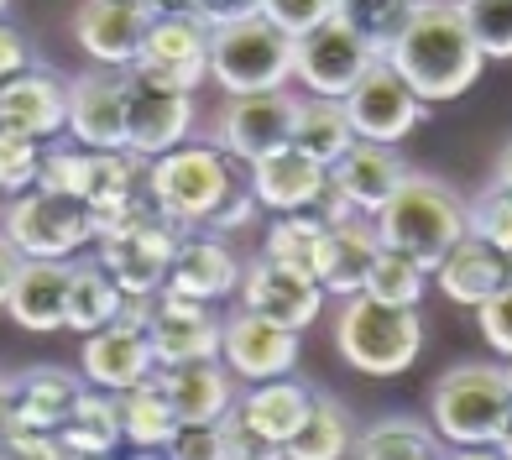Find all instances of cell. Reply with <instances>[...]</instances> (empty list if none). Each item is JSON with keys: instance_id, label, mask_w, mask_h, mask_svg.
<instances>
[{"instance_id": "obj_2", "label": "cell", "mask_w": 512, "mask_h": 460, "mask_svg": "<svg viewBox=\"0 0 512 460\" xmlns=\"http://www.w3.org/2000/svg\"><path fill=\"white\" fill-rule=\"evenodd\" d=\"M183 236L189 230L173 215H162L142 189V199L126 215H115L110 225L95 230V262L110 272V283L126 298H157L162 278H168V262H173V246Z\"/></svg>"}, {"instance_id": "obj_43", "label": "cell", "mask_w": 512, "mask_h": 460, "mask_svg": "<svg viewBox=\"0 0 512 460\" xmlns=\"http://www.w3.org/2000/svg\"><path fill=\"white\" fill-rule=\"evenodd\" d=\"M262 16L272 21L277 32H288L298 42L304 32H314L319 21L335 16V0H262Z\"/></svg>"}, {"instance_id": "obj_1", "label": "cell", "mask_w": 512, "mask_h": 460, "mask_svg": "<svg viewBox=\"0 0 512 460\" xmlns=\"http://www.w3.org/2000/svg\"><path fill=\"white\" fill-rule=\"evenodd\" d=\"M382 63L398 74L424 105L455 100L481 79V53L460 21L455 0H413L403 32L387 42Z\"/></svg>"}, {"instance_id": "obj_4", "label": "cell", "mask_w": 512, "mask_h": 460, "mask_svg": "<svg viewBox=\"0 0 512 460\" xmlns=\"http://www.w3.org/2000/svg\"><path fill=\"white\" fill-rule=\"evenodd\" d=\"M371 220H377L382 246H398L424 267H434L465 236V204L439 178H424V173H408Z\"/></svg>"}, {"instance_id": "obj_54", "label": "cell", "mask_w": 512, "mask_h": 460, "mask_svg": "<svg viewBox=\"0 0 512 460\" xmlns=\"http://www.w3.org/2000/svg\"><path fill=\"white\" fill-rule=\"evenodd\" d=\"M492 450H497L502 460H512V408H507V419H502V429H497V440H492Z\"/></svg>"}, {"instance_id": "obj_30", "label": "cell", "mask_w": 512, "mask_h": 460, "mask_svg": "<svg viewBox=\"0 0 512 460\" xmlns=\"http://www.w3.org/2000/svg\"><path fill=\"white\" fill-rule=\"evenodd\" d=\"M356 142L351 121H345V105L340 100H324V95H304L293 100V131H288V147H298L304 157L330 168L335 157Z\"/></svg>"}, {"instance_id": "obj_32", "label": "cell", "mask_w": 512, "mask_h": 460, "mask_svg": "<svg viewBox=\"0 0 512 460\" xmlns=\"http://www.w3.org/2000/svg\"><path fill=\"white\" fill-rule=\"evenodd\" d=\"M58 445L63 455H115V445H121V403H115V393L84 387L79 408L58 429Z\"/></svg>"}, {"instance_id": "obj_14", "label": "cell", "mask_w": 512, "mask_h": 460, "mask_svg": "<svg viewBox=\"0 0 512 460\" xmlns=\"http://www.w3.org/2000/svg\"><path fill=\"white\" fill-rule=\"evenodd\" d=\"M63 131L89 152H126V68H89L68 84Z\"/></svg>"}, {"instance_id": "obj_6", "label": "cell", "mask_w": 512, "mask_h": 460, "mask_svg": "<svg viewBox=\"0 0 512 460\" xmlns=\"http://www.w3.org/2000/svg\"><path fill=\"white\" fill-rule=\"evenodd\" d=\"M209 79L225 95H272L293 84V37L277 32L267 16L230 21L209 32Z\"/></svg>"}, {"instance_id": "obj_47", "label": "cell", "mask_w": 512, "mask_h": 460, "mask_svg": "<svg viewBox=\"0 0 512 460\" xmlns=\"http://www.w3.org/2000/svg\"><path fill=\"white\" fill-rule=\"evenodd\" d=\"M37 58H32V42L21 27H11V21H0V89H6L11 79L21 74H32Z\"/></svg>"}, {"instance_id": "obj_60", "label": "cell", "mask_w": 512, "mask_h": 460, "mask_svg": "<svg viewBox=\"0 0 512 460\" xmlns=\"http://www.w3.org/2000/svg\"><path fill=\"white\" fill-rule=\"evenodd\" d=\"M507 267H512V257H507Z\"/></svg>"}, {"instance_id": "obj_19", "label": "cell", "mask_w": 512, "mask_h": 460, "mask_svg": "<svg viewBox=\"0 0 512 460\" xmlns=\"http://www.w3.org/2000/svg\"><path fill=\"white\" fill-rule=\"evenodd\" d=\"M246 262L230 251L220 236H183L173 246L168 278H162V293L173 298H194V304H220L241 288Z\"/></svg>"}, {"instance_id": "obj_50", "label": "cell", "mask_w": 512, "mask_h": 460, "mask_svg": "<svg viewBox=\"0 0 512 460\" xmlns=\"http://www.w3.org/2000/svg\"><path fill=\"white\" fill-rule=\"evenodd\" d=\"M225 445H230V460H283V450L267 445V440H256L251 429H241L236 419H225Z\"/></svg>"}, {"instance_id": "obj_10", "label": "cell", "mask_w": 512, "mask_h": 460, "mask_svg": "<svg viewBox=\"0 0 512 460\" xmlns=\"http://www.w3.org/2000/svg\"><path fill=\"white\" fill-rule=\"evenodd\" d=\"M131 68L142 79H152V84H168V89L194 95V89L209 79V27H204L194 11L152 16Z\"/></svg>"}, {"instance_id": "obj_41", "label": "cell", "mask_w": 512, "mask_h": 460, "mask_svg": "<svg viewBox=\"0 0 512 460\" xmlns=\"http://www.w3.org/2000/svg\"><path fill=\"white\" fill-rule=\"evenodd\" d=\"M465 236L486 241L492 251H502V257H512V194L507 189H481L471 204H465Z\"/></svg>"}, {"instance_id": "obj_16", "label": "cell", "mask_w": 512, "mask_h": 460, "mask_svg": "<svg viewBox=\"0 0 512 460\" xmlns=\"http://www.w3.org/2000/svg\"><path fill=\"white\" fill-rule=\"evenodd\" d=\"M220 330H225V319L215 314V304H194V298H173V293L152 298L147 345H152L157 366L220 356Z\"/></svg>"}, {"instance_id": "obj_53", "label": "cell", "mask_w": 512, "mask_h": 460, "mask_svg": "<svg viewBox=\"0 0 512 460\" xmlns=\"http://www.w3.org/2000/svg\"><path fill=\"white\" fill-rule=\"evenodd\" d=\"M439 460H502L492 445H450V450H439Z\"/></svg>"}, {"instance_id": "obj_52", "label": "cell", "mask_w": 512, "mask_h": 460, "mask_svg": "<svg viewBox=\"0 0 512 460\" xmlns=\"http://www.w3.org/2000/svg\"><path fill=\"white\" fill-rule=\"evenodd\" d=\"M16 267H21V251L0 236V309H6V293H11V283H16Z\"/></svg>"}, {"instance_id": "obj_57", "label": "cell", "mask_w": 512, "mask_h": 460, "mask_svg": "<svg viewBox=\"0 0 512 460\" xmlns=\"http://www.w3.org/2000/svg\"><path fill=\"white\" fill-rule=\"evenodd\" d=\"M131 460H162V455H157V450H136Z\"/></svg>"}, {"instance_id": "obj_27", "label": "cell", "mask_w": 512, "mask_h": 460, "mask_svg": "<svg viewBox=\"0 0 512 460\" xmlns=\"http://www.w3.org/2000/svg\"><path fill=\"white\" fill-rule=\"evenodd\" d=\"M309 403H314V387L293 382V377H277V382H256V387H246V393H236L230 419H236L241 429H251L256 440L283 450L293 440V429L304 424Z\"/></svg>"}, {"instance_id": "obj_36", "label": "cell", "mask_w": 512, "mask_h": 460, "mask_svg": "<svg viewBox=\"0 0 512 460\" xmlns=\"http://www.w3.org/2000/svg\"><path fill=\"white\" fill-rule=\"evenodd\" d=\"M356 460H439V434L418 419H377L356 434Z\"/></svg>"}, {"instance_id": "obj_12", "label": "cell", "mask_w": 512, "mask_h": 460, "mask_svg": "<svg viewBox=\"0 0 512 460\" xmlns=\"http://www.w3.org/2000/svg\"><path fill=\"white\" fill-rule=\"evenodd\" d=\"M340 105H345V121H351L356 142H382V147L403 142V136L424 121V110H429L387 63H371L361 74V84Z\"/></svg>"}, {"instance_id": "obj_11", "label": "cell", "mask_w": 512, "mask_h": 460, "mask_svg": "<svg viewBox=\"0 0 512 460\" xmlns=\"http://www.w3.org/2000/svg\"><path fill=\"white\" fill-rule=\"evenodd\" d=\"M189 131H194V95L152 84L136 68H126V152L152 163V157L183 147Z\"/></svg>"}, {"instance_id": "obj_25", "label": "cell", "mask_w": 512, "mask_h": 460, "mask_svg": "<svg viewBox=\"0 0 512 460\" xmlns=\"http://www.w3.org/2000/svg\"><path fill=\"white\" fill-rule=\"evenodd\" d=\"M403 178H408L403 157L392 152V147H382V142H351L330 163V183H335L345 199H351L356 215H377Z\"/></svg>"}, {"instance_id": "obj_51", "label": "cell", "mask_w": 512, "mask_h": 460, "mask_svg": "<svg viewBox=\"0 0 512 460\" xmlns=\"http://www.w3.org/2000/svg\"><path fill=\"white\" fill-rule=\"evenodd\" d=\"M309 215H319L324 225H345L356 210H351V199H345V194L335 189V183L324 178V189H319V199H314V210H309Z\"/></svg>"}, {"instance_id": "obj_24", "label": "cell", "mask_w": 512, "mask_h": 460, "mask_svg": "<svg viewBox=\"0 0 512 460\" xmlns=\"http://www.w3.org/2000/svg\"><path fill=\"white\" fill-rule=\"evenodd\" d=\"M68 283H74V262H27L21 257L16 283L6 293V314L32 335H53L68 319Z\"/></svg>"}, {"instance_id": "obj_42", "label": "cell", "mask_w": 512, "mask_h": 460, "mask_svg": "<svg viewBox=\"0 0 512 460\" xmlns=\"http://www.w3.org/2000/svg\"><path fill=\"white\" fill-rule=\"evenodd\" d=\"M84 178H89V147H48V152H42L37 189L84 199Z\"/></svg>"}, {"instance_id": "obj_34", "label": "cell", "mask_w": 512, "mask_h": 460, "mask_svg": "<svg viewBox=\"0 0 512 460\" xmlns=\"http://www.w3.org/2000/svg\"><path fill=\"white\" fill-rule=\"evenodd\" d=\"M115 403H121V440H131L136 450H162L173 440L178 413H173L168 398H162V387L152 377L126 387V393H115Z\"/></svg>"}, {"instance_id": "obj_7", "label": "cell", "mask_w": 512, "mask_h": 460, "mask_svg": "<svg viewBox=\"0 0 512 460\" xmlns=\"http://www.w3.org/2000/svg\"><path fill=\"white\" fill-rule=\"evenodd\" d=\"M142 189L183 230H204V220L236 189V173H230V157L220 147H173V152H162L147 163Z\"/></svg>"}, {"instance_id": "obj_8", "label": "cell", "mask_w": 512, "mask_h": 460, "mask_svg": "<svg viewBox=\"0 0 512 460\" xmlns=\"http://www.w3.org/2000/svg\"><path fill=\"white\" fill-rule=\"evenodd\" d=\"M0 236H6L27 262H68L84 246H95V215L74 194L53 189H27L6 204L0 215Z\"/></svg>"}, {"instance_id": "obj_9", "label": "cell", "mask_w": 512, "mask_h": 460, "mask_svg": "<svg viewBox=\"0 0 512 460\" xmlns=\"http://www.w3.org/2000/svg\"><path fill=\"white\" fill-rule=\"evenodd\" d=\"M371 63H382V53L356 27H345L340 16L319 21L314 32H304L293 42V79L309 95H324V100H345Z\"/></svg>"}, {"instance_id": "obj_61", "label": "cell", "mask_w": 512, "mask_h": 460, "mask_svg": "<svg viewBox=\"0 0 512 460\" xmlns=\"http://www.w3.org/2000/svg\"><path fill=\"white\" fill-rule=\"evenodd\" d=\"M0 6H6V0H0Z\"/></svg>"}, {"instance_id": "obj_40", "label": "cell", "mask_w": 512, "mask_h": 460, "mask_svg": "<svg viewBox=\"0 0 512 460\" xmlns=\"http://www.w3.org/2000/svg\"><path fill=\"white\" fill-rule=\"evenodd\" d=\"M37 173H42V142L0 121V199L37 189Z\"/></svg>"}, {"instance_id": "obj_45", "label": "cell", "mask_w": 512, "mask_h": 460, "mask_svg": "<svg viewBox=\"0 0 512 460\" xmlns=\"http://www.w3.org/2000/svg\"><path fill=\"white\" fill-rule=\"evenodd\" d=\"M476 319H481V340L492 345L497 356H512V283L486 298L476 309Z\"/></svg>"}, {"instance_id": "obj_35", "label": "cell", "mask_w": 512, "mask_h": 460, "mask_svg": "<svg viewBox=\"0 0 512 460\" xmlns=\"http://www.w3.org/2000/svg\"><path fill=\"white\" fill-rule=\"evenodd\" d=\"M424 288H429V267L418 257H408V251H398V246H382L377 257H371L366 283H361L366 298L392 304V309H418L424 304Z\"/></svg>"}, {"instance_id": "obj_33", "label": "cell", "mask_w": 512, "mask_h": 460, "mask_svg": "<svg viewBox=\"0 0 512 460\" xmlns=\"http://www.w3.org/2000/svg\"><path fill=\"white\" fill-rule=\"evenodd\" d=\"M126 309V293L110 283V272L100 262H84L74 267V283H68V319L63 330H79V335H95L105 325H115Z\"/></svg>"}, {"instance_id": "obj_58", "label": "cell", "mask_w": 512, "mask_h": 460, "mask_svg": "<svg viewBox=\"0 0 512 460\" xmlns=\"http://www.w3.org/2000/svg\"><path fill=\"white\" fill-rule=\"evenodd\" d=\"M63 460H115V455H63Z\"/></svg>"}, {"instance_id": "obj_31", "label": "cell", "mask_w": 512, "mask_h": 460, "mask_svg": "<svg viewBox=\"0 0 512 460\" xmlns=\"http://www.w3.org/2000/svg\"><path fill=\"white\" fill-rule=\"evenodd\" d=\"M356 450V429H351V413H345L335 398L314 393L304 424L293 429V440L283 445V460H345Z\"/></svg>"}, {"instance_id": "obj_20", "label": "cell", "mask_w": 512, "mask_h": 460, "mask_svg": "<svg viewBox=\"0 0 512 460\" xmlns=\"http://www.w3.org/2000/svg\"><path fill=\"white\" fill-rule=\"evenodd\" d=\"M84 382L95 387V393H126V387L147 382L157 372V356L147 345V330L126 325V319H115V325L84 335Z\"/></svg>"}, {"instance_id": "obj_17", "label": "cell", "mask_w": 512, "mask_h": 460, "mask_svg": "<svg viewBox=\"0 0 512 460\" xmlns=\"http://www.w3.org/2000/svg\"><path fill=\"white\" fill-rule=\"evenodd\" d=\"M293 131V95L272 89V95H230L220 115V152L241 157V163H262L267 152L288 147Z\"/></svg>"}, {"instance_id": "obj_5", "label": "cell", "mask_w": 512, "mask_h": 460, "mask_svg": "<svg viewBox=\"0 0 512 460\" xmlns=\"http://www.w3.org/2000/svg\"><path fill=\"white\" fill-rule=\"evenodd\" d=\"M512 408L507 377L492 361H460L429 393V429L439 445H492Z\"/></svg>"}, {"instance_id": "obj_38", "label": "cell", "mask_w": 512, "mask_h": 460, "mask_svg": "<svg viewBox=\"0 0 512 460\" xmlns=\"http://www.w3.org/2000/svg\"><path fill=\"white\" fill-rule=\"evenodd\" d=\"M408 11H413V0H335V16L345 27H356L377 53H387V42L403 32Z\"/></svg>"}, {"instance_id": "obj_49", "label": "cell", "mask_w": 512, "mask_h": 460, "mask_svg": "<svg viewBox=\"0 0 512 460\" xmlns=\"http://www.w3.org/2000/svg\"><path fill=\"white\" fill-rule=\"evenodd\" d=\"M189 11L204 21L209 32H215V27H230V21L262 16V0H189Z\"/></svg>"}, {"instance_id": "obj_22", "label": "cell", "mask_w": 512, "mask_h": 460, "mask_svg": "<svg viewBox=\"0 0 512 460\" xmlns=\"http://www.w3.org/2000/svg\"><path fill=\"white\" fill-rule=\"evenodd\" d=\"M377 251H382V236H377V220L371 215H351L345 225H324V241L314 257V283L335 298H356Z\"/></svg>"}, {"instance_id": "obj_37", "label": "cell", "mask_w": 512, "mask_h": 460, "mask_svg": "<svg viewBox=\"0 0 512 460\" xmlns=\"http://www.w3.org/2000/svg\"><path fill=\"white\" fill-rule=\"evenodd\" d=\"M319 241H324V220L319 215H277L267 225V241H262V257L288 267V272H304L314 278V257H319Z\"/></svg>"}, {"instance_id": "obj_55", "label": "cell", "mask_w": 512, "mask_h": 460, "mask_svg": "<svg viewBox=\"0 0 512 460\" xmlns=\"http://www.w3.org/2000/svg\"><path fill=\"white\" fill-rule=\"evenodd\" d=\"M497 189H507L512 194V142L502 147V157H497Z\"/></svg>"}, {"instance_id": "obj_29", "label": "cell", "mask_w": 512, "mask_h": 460, "mask_svg": "<svg viewBox=\"0 0 512 460\" xmlns=\"http://www.w3.org/2000/svg\"><path fill=\"white\" fill-rule=\"evenodd\" d=\"M16 387V403H21V419L42 434H58L68 424V413L79 408L84 398V377L79 372H63V366H27L21 377H11Z\"/></svg>"}, {"instance_id": "obj_15", "label": "cell", "mask_w": 512, "mask_h": 460, "mask_svg": "<svg viewBox=\"0 0 512 460\" xmlns=\"http://www.w3.org/2000/svg\"><path fill=\"white\" fill-rule=\"evenodd\" d=\"M236 293H241V309H246V314H262V319H272V325L298 330V335H304L314 319L324 314V298H330L314 278H304V272H288V267H277V262H267V257L246 262Z\"/></svg>"}, {"instance_id": "obj_18", "label": "cell", "mask_w": 512, "mask_h": 460, "mask_svg": "<svg viewBox=\"0 0 512 460\" xmlns=\"http://www.w3.org/2000/svg\"><path fill=\"white\" fill-rule=\"evenodd\" d=\"M152 382L162 387V398L173 403L178 424H225L230 408H236V377L220 366V356L168 361L152 372Z\"/></svg>"}, {"instance_id": "obj_21", "label": "cell", "mask_w": 512, "mask_h": 460, "mask_svg": "<svg viewBox=\"0 0 512 460\" xmlns=\"http://www.w3.org/2000/svg\"><path fill=\"white\" fill-rule=\"evenodd\" d=\"M147 21L152 16L142 0H84L74 16V37L100 68H131Z\"/></svg>"}, {"instance_id": "obj_48", "label": "cell", "mask_w": 512, "mask_h": 460, "mask_svg": "<svg viewBox=\"0 0 512 460\" xmlns=\"http://www.w3.org/2000/svg\"><path fill=\"white\" fill-rule=\"evenodd\" d=\"M256 215H262V204L251 199L246 183H236V189H230V199H225V204H220V210L209 215V220H204V230H246Z\"/></svg>"}, {"instance_id": "obj_26", "label": "cell", "mask_w": 512, "mask_h": 460, "mask_svg": "<svg viewBox=\"0 0 512 460\" xmlns=\"http://www.w3.org/2000/svg\"><path fill=\"white\" fill-rule=\"evenodd\" d=\"M429 272H434L439 293H445L450 304H465V309H481L497 288L512 283L507 257H502V251H492L486 241H476V236H460Z\"/></svg>"}, {"instance_id": "obj_46", "label": "cell", "mask_w": 512, "mask_h": 460, "mask_svg": "<svg viewBox=\"0 0 512 460\" xmlns=\"http://www.w3.org/2000/svg\"><path fill=\"white\" fill-rule=\"evenodd\" d=\"M0 460H63V445H58V434H42L32 424H21L0 440Z\"/></svg>"}, {"instance_id": "obj_23", "label": "cell", "mask_w": 512, "mask_h": 460, "mask_svg": "<svg viewBox=\"0 0 512 460\" xmlns=\"http://www.w3.org/2000/svg\"><path fill=\"white\" fill-rule=\"evenodd\" d=\"M324 178H330L324 163L304 157L298 147H277L262 163H251V199L272 215H304V210H314Z\"/></svg>"}, {"instance_id": "obj_56", "label": "cell", "mask_w": 512, "mask_h": 460, "mask_svg": "<svg viewBox=\"0 0 512 460\" xmlns=\"http://www.w3.org/2000/svg\"><path fill=\"white\" fill-rule=\"evenodd\" d=\"M147 16H168V11H189V0H142Z\"/></svg>"}, {"instance_id": "obj_13", "label": "cell", "mask_w": 512, "mask_h": 460, "mask_svg": "<svg viewBox=\"0 0 512 460\" xmlns=\"http://www.w3.org/2000/svg\"><path fill=\"white\" fill-rule=\"evenodd\" d=\"M220 366L236 382L256 387V382H277L293 377L298 366V330H283L262 314H230L220 330Z\"/></svg>"}, {"instance_id": "obj_28", "label": "cell", "mask_w": 512, "mask_h": 460, "mask_svg": "<svg viewBox=\"0 0 512 460\" xmlns=\"http://www.w3.org/2000/svg\"><path fill=\"white\" fill-rule=\"evenodd\" d=\"M0 121L37 136V142H48L68 121V84L58 74H48V68H32V74L11 79L0 89Z\"/></svg>"}, {"instance_id": "obj_39", "label": "cell", "mask_w": 512, "mask_h": 460, "mask_svg": "<svg viewBox=\"0 0 512 460\" xmlns=\"http://www.w3.org/2000/svg\"><path fill=\"white\" fill-rule=\"evenodd\" d=\"M481 58H512V0H455Z\"/></svg>"}, {"instance_id": "obj_59", "label": "cell", "mask_w": 512, "mask_h": 460, "mask_svg": "<svg viewBox=\"0 0 512 460\" xmlns=\"http://www.w3.org/2000/svg\"><path fill=\"white\" fill-rule=\"evenodd\" d=\"M502 377H507V393H512V356H507V366H502Z\"/></svg>"}, {"instance_id": "obj_44", "label": "cell", "mask_w": 512, "mask_h": 460, "mask_svg": "<svg viewBox=\"0 0 512 460\" xmlns=\"http://www.w3.org/2000/svg\"><path fill=\"white\" fill-rule=\"evenodd\" d=\"M162 450H168V460H230L220 424H178Z\"/></svg>"}, {"instance_id": "obj_3", "label": "cell", "mask_w": 512, "mask_h": 460, "mask_svg": "<svg viewBox=\"0 0 512 460\" xmlns=\"http://www.w3.org/2000/svg\"><path fill=\"white\" fill-rule=\"evenodd\" d=\"M335 351L366 377H398L424 351V319H418V309H392L366 293L340 298Z\"/></svg>"}]
</instances>
